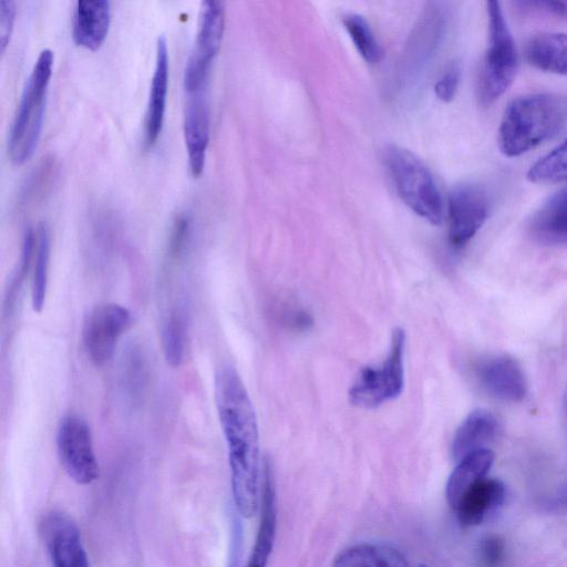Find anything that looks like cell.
Returning <instances> with one entry per match:
<instances>
[{"label":"cell","mask_w":567,"mask_h":567,"mask_svg":"<svg viewBox=\"0 0 567 567\" xmlns=\"http://www.w3.org/2000/svg\"><path fill=\"white\" fill-rule=\"evenodd\" d=\"M186 323L179 309H172L162 327V344L165 359L172 367H178L184 358Z\"/></svg>","instance_id":"cell-26"},{"label":"cell","mask_w":567,"mask_h":567,"mask_svg":"<svg viewBox=\"0 0 567 567\" xmlns=\"http://www.w3.org/2000/svg\"><path fill=\"white\" fill-rule=\"evenodd\" d=\"M130 324L131 312L118 303H102L87 313L82 339L87 357L95 365H103L113 357Z\"/></svg>","instance_id":"cell-8"},{"label":"cell","mask_w":567,"mask_h":567,"mask_svg":"<svg viewBox=\"0 0 567 567\" xmlns=\"http://www.w3.org/2000/svg\"><path fill=\"white\" fill-rule=\"evenodd\" d=\"M533 237L545 245L567 244V187L549 197L532 218Z\"/></svg>","instance_id":"cell-18"},{"label":"cell","mask_w":567,"mask_h":567,"mask_svg":"<svg viewBox=\"0 0 567 567\" xmlns=\"http://www.w3.org/2000/svg\"><path fill=\"white\" fill-rule=\"evenodd\" d=\"M567 120V102L555 94L537 93L513 100L498 128V147L507 157L519 156L554 137Z\"/></svg>","instance_id":"cell-2"},{"label":"cell","mask_w":567,"mask_h":567,"mask_svg":"<svg viewBox=\"0 0 567 567\" xmlns=\"http://www.w3.org/2000/svg\"><path fill=\"white\" fill-rule=\"evenodd\" d=\"M40 533L52 567H91L78 525L69 515L48 513L40 523Z\"/></svg>","instance_id":"cell-10"},{"label":"cell","mask_w":567,"mask_h":567,"mask_svg":"<svg viewBox=\"0 0 567 567\" xmlns=\"http://www.w3.org/2000/svg\"><path fill=\"white\" fill-rule=\"evenodd\" d=\"M51 241L45 224H40L34 234V265L31 289V305L35 312H41L47 297Z\"/></svg>","instance_id":"cell-23"},{"label":"cell","mask_w":567,"mask_h":567,"mask_svg":"<svg viewBox=\"0 0 567 567\" xmlns=\"http://www.w3.org/2000/svg\"><path fill=\"white\" fill-rule=\"evenodd\" d=\"M478 551L484 567H498L504 560L505 545L501 537L488 535L482 539Z\"/></svg>","instance_id":"cell-29"},{"label":"cell","mask_w":567,"mask_h":567,"mask_svg":"<svg viewBox=\"0 0 567 567\" xmlns=\"http://www.w3.org/2000/svg\"><path fill=\"white\" fill-rule=\"evenodd\" d=\"M404 330L395 328L383 363L364 368L351 385L349 400L353 405L372 409L400 395L404 383Z\"/></svg>","instance_id":"cell-6"},{"label":"cell","mask_w":567,"mask_h":567,"mask_svg":"<svg viewBox=\"0 0 567 567\" xmlns=\"http://www.w3.org/2000/svg\"><path fill=\"white\" fill-rule=\"evenodd\" d=\"M566 502H567V495H566Z\"/></svg>","instance_id":"cell-33"},{"label":"cell","mask_w":567,"mask_h":567,"mask_svg":"<svg viewBox=\"0 0 567 567\" xmlns=\"http://www.w3.org/2000/svg\"><path fill=\"white\" fill-rule=\"evenodd\" d=\"M518 4L567 20V1H525Z\"/></svg>","instance_id":"cell-31"},{"label":"cell","mask_w":567,"mask_h":567,"mask_svg":"<svg viewBox=\"0 0 567 567\" xmlns=\"http://www.w3.org/2000/svg\"><path fill=\"white\" fill-rule=\"evenodd\" d=\"M52 65L53 52L41 50L22 87L8 136V154L17 165L28 161L37 148Z\"/></svg>","instance_id":"cell-3"},{"label":"cell","mask_w":567,"mask_h":567,"mask_svg":"<svg viewBox=\"0 0 567 567\" xmlns=\"http://www.w3.org/2000/svg\"><path fill=\"white\" fill-rule=\"evenodd\" d=\"M419 567H427V566H424V565H420Z\"/></svg>","instance_id":"cell-32"},{"label":"cell","mask_w":567,"mask_h":567,"mask_svg":"<svg viewBox=\"0 0 567 567\" xmlns=\"http://www.w3.org/2000/svg\"><path fill=\"white\" fill-rule=\"evenodd\" d=\"M16 3L12 0H0V42L3 51L9 42L14 18Z\"/></svg>","instance_id":"cell-30"},{"label":"cell","mask_w":567,"mask_h":567,"mask_svg":"<svg viewBox=\"0 0 567 567\" xmlns=\"http://www.w3.org/2000/svg\"><path fill=\"white\" fill-rule=\"evenodd\" d=\"M461 68L457 62L450 63L435 83L434 92L439 100L451 102L458 87Z\"/></svg>","instance_id":"cell-28"},{"label":"cell","mask_w":567,"mask_h":567,"mask_svg":"<svg viewBox=\"0 0 567 567\" xmlns=\"http://www.w3.org/2000/svg\"><path fill=\"white\" fill-rule=\"evenodd\" d=\"M168 87V51L164 35L156 42L155 68L150 85L148 100L144 120V145L152 147L161 135Z\"/></svg>","instance_id":"cell-14"},{"label":"cell","mask_w":567,"mask_h":567,"mask_svg":"<svg viewBox=\"0 0 567 567\" xmlns=\"http://www.w3.org/2000/svg\"><path fill=\"white\" fill-rule=\"evenodd\" d=\"M224 29L225 11L223 3L215 0L204 1L194 48L186 65L202 71H210L212 63L220 48Z\"/></svg>","instance_id":"cell-13"},{"label":"cell","mask_w":567,"mask_h":567,"mask_svg":"<svg viewBox=\"0 0 567 567\" xmlns=\"http://www.w3.org/2000/svg\"><path fill=\"white\" fill-rule=\"evenodd\" d=\"M488 202L485 192L472 184L455 186L449 196V237L463 247L486 220Z\"/></svg>","instance_id":"cell-9"},{"label":"cell","mask_w":567,"mask_h":567,"mask_svg":"<svg viewBox=\"0 0 567 567\" xmlns=\"http://www.w3.org/2000/svg\"><path fill=\"white\" fill-rule=\"evenodd\" d=\"M215 400L228 449L233 497L238 513L252 517L259 506V434L254 405L230 365L215 375Z\"/></svg>","instance_id":"cell-1"},{"label":"cell","mask_w":567,"mask_h":567,"mask_svg":"<svg viewBox=\"0 0 567 567\" xmlns=\"http://www.w3.org/2000/svg\"><path fill=\"white\" fill-rule=\"evenodd\" d=\"M504 499V484L498 480L485 477L461 497L454 511L461 525L475 526L497 512Z\"/></svg>","instance_id":"cell-16"},{"label":"cell","mask_w":567,"mask_h":567,"mask_svg":"<svg viewBox=\"0 0 567 567\" xmlns=\"http://www.w3.org/2000/svg\"><path fill=\"white\" fill-rule=\"evenodd\" d=\"M189 236V219L185 215H179L173 223L167 241V259L169 262L179 260L187 246Z\"/></svg>","instance_id":"cell-27"},{"label":"cell","mask_w":567,"mask_h":567,"mask_svg":"<svg viewBox=\"0 0 567 567\" xmlns=\"http://www.w3.org/2000/svg\"><path fill=\"white\" fill-rule=\"evenodd\" d=\"M383 159L404 204L426 221L439 225L443 217L442 197L425 164L412 152L395 145L385 148Z\"/></svg>","instance_id":"cell-4"},{"label":"cell","mask_w":567,"mask_h":567,"mask_svg":"<svg viewBox=\"0 0 567 567\" xmlns=\"http://www.w3.org/2000/svg\"><path fill=\"white\" fill-rule=\"evenodd\" d=\"M342 22L363 60L370 64L379 63L383 52L368 21L360 14L348 13Z\"/></svg>","instance_id":"cell-25"},{"label":"cell","mask_w":567,"mask_h":567,"mask_svg":"<svg viewBox=\"0 0 567 567\" xmlns=\"http://www.w3.org/2000/svg\"><path fill=\"white\" fill-rule=\"evenodd\" d=\"M277 527L276 493L271 463H262L260 522L249 559L245 567H267L272 551Z\"/></svg>","instance_id":"cell-15"},{"label":"cell","mask_w":567,"mask_h":567,"mask_svg":"<svg viewBox=\"0 0 567 567\" xmlns=\"http://www.w3.org/2000/svg\"><path fill=\"white\" fill-rule=\"evenodd\" d=\"M498 421L496 416L486 410L472 412L456 430L452 442V455L461 461L466 455L478 450L486 449L497 434Z\"/></svg>","instance_id":"cell-19"},{"label":"cell","mask_w":567,"mask_h":567,"mask_svg":"<svg viewBox=\"0 0 567 567\" xmlns=\"http://www.w3.org/2000/svg\"><path fill=\"white\" fill-rule=\"evenodd\" d=\"M527 179L536 184L567 181V138L530 166Z\"/></svg>","instance_id":"cell-24"},{"label":"cell","mask_w":567,"mask_h":567,"mask_svg":"<svg viewBox=\"0 0 567 567\" xmlns=\"http://www.w3.org/2000/svg\"><path fill=\"white\" fill-rule=\"evenodd\" d=\"M60 461L72 481L87 485L99 477V464L87 423L75 414L65 415L58 427Z\"/></svg>","instance_id":"cell-7"},{"label":"cell","mask_w":567,"mask_h":567,"mask_svg":"<svg viewBox=\"0 0 567 567\" xmlns=\"http://www.w3.org/2000/svg\"><path fill=\"white\" fill-rule=\"evenodd\" d=\"M476 375L485 391L502 401L517 402L525 398L527 383L519 364L508 355H496L476 365Z\"/></svg>","instance_id":"cell-12"},{"label":"cell","mask_w":567,"mask_h":567,"mask_svg":"<svg viewBox=\"0 0 567 567\" xmlns=\"http://www.w3.org/2000/svg\"><path fill=\"white\" fill-rule=\"evenodd\" d=\"M111 23L107 0H79L72 21V37L78 45L96 50L104 41Z\"/></svg>","instance_id":"cell-17"},{"label":"cell","mask_w":567,"mask_h":567,"mask_svg":"<svg viewBox=\"0 0 567 567\" xmlns=\"http://www.w3.org/2000/svg\"><path fill=\"white\" fill-rule=\"evenodd\" d=\"M488 45L480 74L478 95L485 106L499 99L513 83L518 55L499 2L487 1Z\"/></svg>","instance_id":"cell-5"},{"label":"cell","mask_w":567,"mask_h":567,"mask_svg":"<svg viewBox=\"0 0 567 567\" xmlns=\"http://www.w3.org/2000/svg\"><path fill=\"white\" fill-rule=\"evenodd\" d=\"M493 462L494 453L488 449L473 452L458 461L447 480L445 489L446 499L452 508L474 484L485 478Z\"/></svg>","instance_id":"cell-21"},{"label":"cell","mask_w":567,"mask_h":567,"mask_svg":"<svg viewBox=\"0 0 567 567\" xmlns=\"http://www.w3.org/2000/svg\"><path fill=\"white\" fill-rule=\"evenodd\" d=\"M526 60L540 71L567 75V34L545 32L535 35L526 47Z\"/></svg>","instance_id":"cell-20"},{"label":"cell","mask_w":567,"mask_h":567,"mask_svg":"<svg viewBox=\"0 0 567 567\" xmlns=\"http://www.w3.org/2000/svg\"><path fill=\"white\" fill-rule=\"evenodd\" d=\"M209 126L208 87L186 92L183 127L193 176H198L203 172L209 142Z\"/></svg>","instance_id":"cell-11"},{"label":"cell","mask_w":567,"mask_h":567,"mask_svg":"<svg viewBox=\"0 0 567 567\" xmlns=\"http://www.w3.org/2000/svg\"><path fill=\"white\" fill-rule=\"evenodd\" d=\"M331 567H410L404 555L386 545L361 544L339 553Z\"/></svg>","instance_id":"cell-22"}]
</instances>
